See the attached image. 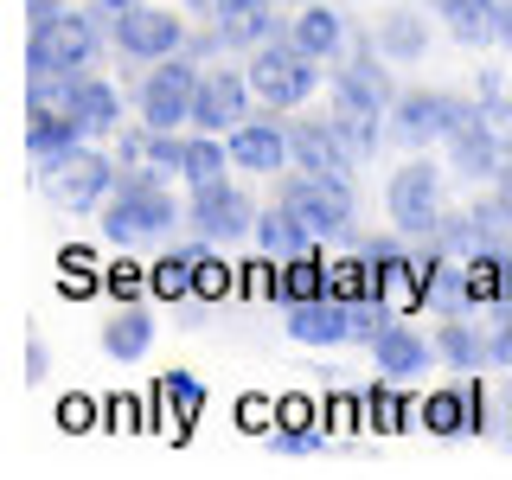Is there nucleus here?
I'll return each mask as SVG.
<instances>
[{
  "label": "nucleus",
  "instance_id": "nucleus-2",
  "mask_svg": "<svg viewBox=\"0 0 512 480\" xmlns=\"http://www.w3.org/2000/svg\"><path fill=\"white\" fill-rule=\"evenodd\" d=\"M250 90H256V103H269V109H301L320 90V58L301 52L295 39H288V45H256Z\"/></svg>",
  "mask_w": 512,
  "mask_h": 480
},
{
  "label": "nucleus",
  "instance_id": "nucleus-33",
  "mask_svg": "<svg viewBox=\"0 0 512 480\" xmlns=\"http://www.w3.org/2000/svg\"><path fill=\"white\" fill-rule=\"evenodd\" d=\"M58 423L77 436V429H90V423H96V404H90V397H64V404H58Z\"/></svg>",
  "mask_w": 512,
  "mask_h": 480
},
{
  "label": "nucleus",
  "instance_id": "nucleus-11",
  "mask_svg": "<svg viewBox=\"0 0 512 480\" xmlns=\"http://www.w3.org/2000/svg\"><path fill=\"white\" fill-rule=\"evenodd\" d=\"M244 109H250V71H205L199 77V103H192L199 135H224V128H237Z\"/></svg>",
  "mask_w": 512,
  "mask_h": 480
},
{
  "label": "nucleus",
  "instance_id": "nucleus-26",
  "mask_svg": "<svg viewBox=\"0 0 512 480\" xmlns=\"http://www.w3.org/2000/svg\"><path fill=\"white\" fill-rule=\"evenodd\" d=\"M436 340H442L436 352H442V359H448V365H455V372H480V365H487V359H493V346H487V340H480V333H474V327H442V333H436Z\"/></svg>",
  "mask_w": 512,
  "mask_h": 480
},
{
  "label": "nucleus",
  "instance_id": "nucleus-22",
  "mask_svg": "<svg viewBox=\"0 0 512 480\" xmlns=\"http://www.w3.org/2000/svg\"><path fill=\"white\" fill-rule=\"evenodd\" d=\"M77 135H84V128H77V116H64V109H32V128H26V154L39 160H64L77 148Z\"/></svg>",
  "mask_w": 512,
  "mask_h": 480
},
{
  "label": "nucleus",
  "instance_id": "nucleus-27",
  "mask_svg": "<svg viewBox=\"0 0 512 480\" xmlns=\"http://www.w3.org/2000/svg\"><path fill=\"white\" fill-rule=\"evenodd\" d=\"M224 160H231V148H218L212 135H199V141H186V160H180V173H186V186H205V180H218L224 173Z\"/></svg>",
  "mask_w": 512,
  "mask_h": 480
},
{
  "label": "nucleus",
  "instance_id": "nucleus-42",
  "mask_svg": "<svg viewBox=\"0 0 512 480\" xmlns=\"http://www.w3.org/2000/svg\"><path fill=\"white\" fill-rule=\"evenodd\" d=\"M301 7H308V0H301Z\"/></svg>",
  "mask_w": 512,
  "mask_h": 480
},
{
  "label": "nucleus",
  "instance_id": "nucleus-34",
  "mask_svg": "<svg viewBox=\"0 0 512 480\" xmlns=\"http://www.w3.org/2000/svg\"><path fill=\"white\" fill-rule=\"evenodd\" d=\"M224 282H231V269H224L218 256H205V263H199V295H205V301L224 295Z\"/></svg>",
  "mask_w": 512,
  "mask_h": 480
},
{
  "label": "nucleus",
  "instance_id": "nucleus-4",
  "mask_svg": "<svg viewBox=\"0 0 512 480\" xmlns=\"http://www.w3.org/2000/svg\"><path fill=\"white\" fill-rule=\"evenodd\" d=\"M180 224V205L167 199L154 180H128L116 192V205L103 212V237L109 244H141V237H167Z\"/></svg>",
  "mask_w": 512,
  "mask_h": 480
},
{
  "label": "nucleus",
  "instance_id": "nucleus-16",
  "mask_svg": "<svg viewBox=\"0 0 512 480\" xmlns=\"http://www.w3.org/2000/svg\"><path fill=\"white\" fill-rule=\"evenodd\" d=\"M288 154H295L301 173H352V160H359L333 122L327 128H288Z\"/></svg>",
  "mask_w": 512,
  "mask_h": 480
},
{
  "label": "nucleus",
  "instance_id": "nucleus-41",
  "mask_svg": "<svg viewBox=\"0 0 512 480\" xmlns=\"http://www.w3.org/2000/svg\"><path fill=\"white\" fill-rule=\"evenodd\" d=\"M506 442H512V416H506Z\"/></svg>",
  "mask_w": 512,
  "mask_h": 480
},
{
  "label": "nucleus",
  "instance_id": "nucleus-35",
  "mask_svg": "<svg viewBox=\"0 0 512 480\" xmlns=\"http://www.w3.org/2000/svg\"><path fill=\"white\" fill-rule=\"evenodd\" d=\"M493 365H512V301H506V314H500V327H493Z\"/></svg>",
  "mask_w": 512,
  "mask_h": 480
},
{
  "label": "nucleus",
  "instance_id": "nucleus-15",
  "mask_svg": "<svg viewBox=\"0 0 512 480\" xmlns=\"http://www.w3.org/2000/svg\"><path fill=\"white\" fill-rule=\"evenodd\" d=\"M224 148H231V167H244V173H276L282 160H295L288 154V128L276 122H237Z\"/></svg>",
  "mask_w": 512,
  "mask_h": 480
},
{
  "label": "nucleus",
  "instance_id": "nucleus-19",
  "mask_svg": "<svg viewBox=\"0 0 512 480\" xmlns=\"http://www.w3.org/2000/svg\"><path fill=\"white\" fill-rule=\"evenodd\" d=\"M448 154H455L461 173H493V167H500V141H493V128H487V116H480V109H468V116H461V128L448 135Z\"/></svg>",
  "mask_w": 512,
  "mask_h": 480
},
{
  "label": "nucleus",
  "instance_id": "nucleus-3",
  "mask_svg": "<svg viewBox=\"0 0 512 480\" xmlns=\"http://www.w3.org/2000/svg\"><path fill=\"white\" fill-rule=\"evenodd\" d=\"M378 122H384V84H378V71L346 64V77L333 84V128H340V141L359 160L378 148Z\"/></svg>",
  "mask_w": 512,
  "mask_h": 480
},
{
  "label": "nucleus",
  "instance_id": "nucleus-28",
  "mask_svg": "<svg viewBox=\"0 0 512 480\" xmlns=\"http://www.w3.org/2000/svg\"><path fill=\"white\" fill-rule=\"evenodd\" d=\"M423 20H416V13H391V20H384V52L391 58H423Z\"/></svg>",
  "mask_w": 512,
  "mask_h": 480
},
{
  "label": "nucleus",
  "instance_id": "nucleus-31",
  "mask_svg": "<svg viewBox=\"0 0 512 480\" xmlns=\"http://www.w3.org/2000/svg\"><path fill=\"white\" fill-rule=\"evenodd\" d=\"M384 327H391L384 295H359V301H352V333H359V340H372V333H384Z\"/></svg>",
  "mask_w": 512,
  "mask_h": 480
},
{
  "label": "nucleus",
  "instance_id": "nucleus-23",
  "mask_svg": "<svg viewBox=\"0 0 512 480\" xmlns=\"http://www.w3.org/2000/svg\"><path fill=\"white\" fill-rule=\"evenodd\" d=\"M199 263H205V250H199V244L160 256V263L148 269V288H154L160 301H186V295H199Z\"/></svg>",
  "mask_w": 512,
  "mask_h": 480
},
{
  "label": "nucleus",
  "instance_id": "nucleus-30",
  "mask_svg": "<svg viewBox=\"0 0 512 480\" xmlns=\"http://www.w3.org/2000/svg\"><path fill=\"white\" fill-rule=\"evenodd\" d=\"M269 442H276L282 455H308V448L327 442V429H320V423H276V429H269Z\"/></svg>",
  "mask_w": 512,
  "mask_h": 480
},
{
  "label": "nucleus",
  "instance_id": "nucleus-40",
  "mask_svg": "<svg viewBox=\"0 0 512 480\" xmlns=\"http://www.w3.org/2000/svg\"><path fill=\"white\" fill-rule=\"evenodd\" d=\"M506 301H512V263H506Z\"/></svg>",
  "mask_w": 512,
  "mask_h": 480
},
{
  "label": "nucleus",
  "instance_id": "nucleus-9",
  "mask_svg": "<svg viewBox=\"0 0 512 480\" xmlns=\"http://www.w3.org/2000/svg\"><path fill=\"white\" fill-rule=\"evenodd\" d=\"M109 39H116V52H128V58L160 64V58H180L186 26L173 20V13H160V7H135V13H122V20H116Z\"/></svg>",
  "mask_w": 512,
  "mask_h": 480
},
{
  "label": "nucleus",
  "instance_id": "nucleus-14",
  "mask_svg": "<svg viewBox=\"0 0 512 480\" xmlns=\"http://www.w3.org/2000/svg\"><path fill=\"white\" fill-rule=\"evenodd\" d=\"M442 20L461 45H512V7L506 0H442Z\"/></svg>",
  "mask_w": 512,
  "mask_h": 480
},
{
  "label": "nucleus",
  "instance_id": "nucleus-10",
  "mask_svg": "<svg viewBox=\"0 0 512 480\" xmlns=\"http://www.w3.org/2000/svg\"><path fill=\"white\" fill-rule=\"evenodd\" d=\"M192 231H199V237H250L256 231V212H250L244 192L218 173V180L192 186Z\"/></svg>",
  "mask_w": 512,
  "mask_h": 480
},
{
  "label": "nucleus",
  "instance_id": "nucleus-17",
  "mask_svg": "<svg viewBox=\"0 0 512 480\" xmlns=\"http://www.w3.org/2000/svg\"><path fill=\"white\" fill-rule=\"evenodd\" d=\"M365 346H372V359H378V372H384V378H416L429 359H436V346L416 340L410 327H384V333H372Z\"/></svg>",
  "mask_w": 512,
  "mask_h": 480
},
{
  "label": "nucleus",
  "instance_id": "nucleus-25",
  "mask_svg": "<svg viewBox=\"0 0 512 480\" xmlns=\"http://www.w3.org/2000/svg\"><path fill=\"white\" fill-rule=\"evenodd\" d=\"M276 32V7L269 0H237L231 13H218V39L224 45H256Z\"/></svg>",
  "mask_w": 512,
  "mask_h": 480
},
{
  "label": "nucleus",
  "instance_id": "nucleus-37",
  "mask_svg": "<svg viewBox=\"0 0 512 480\" xmlns=\"http://www.w3.org/2000/svg\"><path fill=\"white\" fill-rule=\"evenodd\" d=\"M90 288H96L90 276H64V295H71V301H84V295H90Z\"/></svg>",
  "mask_w": 512,
  "mask_h": 480
},
{
  "label": "nucleus",
  "instance_id": "nucleus-12",
  "mask_svg": "<svg viewBox=\"0 0 512 480\" xmlns=\"http://www.w3.org/2000/svg\"><path fill=\"white\" fill-rule=\"evenodd\" d=\"M468 116V103H455V96H436V90H416L397 103V135L410 141V148H429V141H448Z\"/></svg>",
  "mask_w": 512,
  "mask_h": 480
},
{
  "label": "nucleus",
  "instance_id": "nucleus-24",
  "mask_svg": "<svg viewBox=\"0 0 512 480\" xmlns=\"http://www.w3.org/2000/svg\"><path fill=\"white\" fill-rule=\"evenodd\" d=\"M148 340H154V314H148V308H122V314L103 327L109 359H122V365H135L141 352H148Z\"/></svg>",
  "mask_w": 512,
  "mask_h": 480
},
{
  "label": "nucleus",
  "instance_id": "nucleus-43",
  "mask_svg": "<svg viewBox=\"0 0 512 480\" xmlns=\"http://www.w3.org/2000/svg\"><path fill=\"white\" fill-rule=\"evenodd\" d=\"M506 7H512V0H506Z\"/></svg>",
  "mask_w": 512,
  "mask_h": 480
},
{
  "label": "nucleus",
  "instance_id": "nucleus-36",
  "mask_svg": "<svg viewBox=\"0 0 512 480\" xmlns=\"http://www.w3.org/2000/svg\"><path fill=\"white\" fill-rule=\"evenodd\" d=\"M276 410H282V404H263V397H250V404L237 410V423H244V429H269V423H276Z\"/></svg>",
  "mask_w": 512,
  "mask_h": 480
},
{
  "label": "nucleus",
  "instance_id": "nucleus-29",
  "mask_svg": "<svg viewBox=\"0 0 512 480\" xmlns=\"http://www.w3.org/2000/svg\"><path fill=\"white\" fill-rule=\"evenodd\" d=\"M160 397H167V404L180 410V423H186V416L205 404V384L192 378V372H167V378H160Z\"/></svg>",
  "mask_w": 512,
  "mask_h": 480
},
{
  "label": "nucleus",
  "instance_id": "nucleus-7",
  "mask_svg": "<svg viewBox=\"0 0 512 480\" xmlns=\"http://www.w3.org/2000/svg\"><path fill=\"white\" fill-rule=\"evenodd\" d=\"M199 77L186 58H160L148 71V84H141V122L148 128H180L192 122V103H199Z\"/></svg>",
  "mask_w": 512,
  "mask_h": 480
},
{
  "label": "nucleus",
  "instance_id": "nucleus-38",
  "mask_svg": "<svg viewBox=\"0 0 512 480\" xmlns=\"http://www.w3.org/2000/svg\"><path fill=\"white\" fill-rule=\"evenodd\" d=\"M96 7H103V13H116V20H122V13H135L141 0H96Z\"/></svg>",
  "mask_w": 512,
  "mask_h": 480
},
{
  "label": "nucleus",
  "instance_id": "nucleus-32",
  "mask_svg": "<svg viewBox=\"0 0 512 480\" xmlns=\"http://www.w3.org/2000/svg\"><path fill=\"white\" fill-rule=\"evenodd\" d=\"M141 288H148V269H109V295H116V301H135L141 295Z\"/></svg>",
  "mask_w": 512,
  "mask_h": 480
},
{
  "label": "nucleus",
  "instance_id": "nucleus-39",
  "mask_svg": "<svg viewBox=\"0 0 512 480\" xmlns=\"http://www.w3.org/2000/svg\"><path fill=\"white\" fill-rule=\"evenodd\" d=\"M192 7H199V13H212V20H218V13H231L237 0H192Z\"/></svg>",
  "mask_w": 512,
  "mask_h": 480
},
{
  "label": "nucleus",
  "instance_id": "nucleus-6",
  "mask_svg": "<svg viewBox=\"0 0 512 480\" xmlns=\"http://www.w3.org/2000/svg\"><path fill=\"white\" fill-rule=\"evenodd\" d=\"M352 173H301L295 186H288V212H295L301 224H308L314 237H333V231H346L352 224Z\"/></svg>",
  "mask_w": 512,
  "mask_h": 480
},
{
  "label": "nucleus",
  "instance_id": "nucleus-13",
  "mask_svg": "<svg viewBox=\"0 0 512 480\" xmlns=\"http://www.w3.org/2000/svg\"><path fill=\"white\" fill-rule=\"evenodd\" d=\"M288 340H301V346H340V340H352V301H340V295L288 301Z\"/></svg>",
  "mask_w": 512,
  "mask_h": 480
},
{
  "label": "nucleus",
  "instance_id": "nucleus-21",
  "mask_svg": "<svg viewBox=\"0 0 512 480\" xmlns=\"http://www.w3.org/2000/svg\"><path fill=\"white\" fill-rule=\"evenodd\" d=\"M288 39H295L301 52H314V58H333L346 45V20L333 7H320V0H308V7L295 13V26H288Z\"/></svg>",
  "mask_w": 512,
  "mask_h": 480
},
{
  "label": "nucleus",
  "instance_id": "nucleus-5",
  "mask_svg": "<svg viewBox=\"0 0 512 480\" xmlns=\"http://www.w3.org/2000/svg\"><path fill=\"white\" fill-rule=\"evenodd\" d=\"M109 186H116V160H109V154H96V148H71L64 160H52L45 199H52L58 212H96Z\"/></svg>",
  "mask_w": 512,
  "mask_h": 480
},
{
  "label": "nucleus",
  "instance_id": "nucleus-18",
  "mask_svg": "<svg viewBox=\"0 0 512 480\" xmlns=\"http://www.w3.org/2000/svg\"><path fill=\"white\" fill-rule=\"evenodd\" d=\"M256 250L276 256V263H295V256L314 250V231L288 212V205H276V212H256Z\"/></svg>",
  "mask_w": 512,
  "mask_h": 480
},
{
  "label": "nucleus",
  "instance_id": "nucleus-1",
  "mask_svg": "<svg viewBox=\"0 0 512 480\" xmlns=\"http://www.w3.org/2000/svg\"><path fill=\"white\" fill-rule=\"evenodd\" d=\"M103 52V7H64V0H32V71H84Z\"/></svg>",
  "mask_w": 512,
  "mask_h": 480
},
{
  "label": "nucleus",
  "instance_id": "nucleus-8",
  "mask_svg": "<svg viewBox=\"0 0 512 480\" xmlns=\"http://www.w3.org/2000/svg\"><path fill=\"white\" fill-rule=\"evenodd\" d=\"M384 205H391L397 231H410V237L442 231V186H436V167H429V160L397 167V180H391V192H384Z\"/></svg>",
  "mask_w": 512,
  "mask_h": 480
},
{
  "label": "nucleus",
  "instance_id": "nucleus-20",
  "mask_svg": "<svg viewBox=\"0 0 512 480\" xmlns=\"http://www.w3.org/2000/svg\"><path fill=\"white\" fill-rule=\"evenodd\" d=\"M423 423L436 429V436H468V429H480V384L436 391V397L423 404Z\"/></svg>",
  "mask_w": 512,
  "mask_h": 480
}]
</instances>
